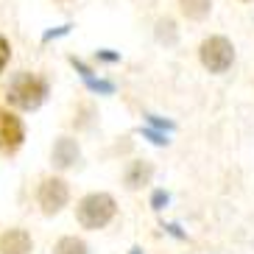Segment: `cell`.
<instances>
[{
	"instance_id": "52a82bcc",
	"label": "cell",
	"mask_w": 254,
	"mask_h": 254,
	"mask_svg": "<svg viewBox=\"0 0 254 254\" xmlns=\"http://www.w3.org/2000/svg\"><path fill=\"white\" fill-rule=\"evenodd\" d=\"M75 159H78V142L70 140V137H59L56 145H53V165L64 171V168H70Z\"/></svg>"
},
{
	"instance_id": "8992f818",
	"label": "cell",
	"mask_w": 254,
	"mask_h": 254,
	"mask_svg": "<svg viewBox=\"0 0 254 254\" xmlns=\"http://www.w3.org/2000/svg\"><path fill=\"white\" fill-rule=\"evenodd\" d=\"M34 240L25 229H6L0 235V254H31Z\"/></svg>"
},
{
	"instance_id": "6da1fadb",
	"label": "cell",
	"mask_w": 254,
	"mask_h": 254,
	"mask_svg": "<svg viewBox=\"0 0 254 254\" xmlns=\"http://www.w3.org/2000/svg\"><path fill=\"white\" fill-rule=\"evenodd\" d=\"M6 98H8V104L17 106V109L34 112L48 98V81L37 73H17L11 78V84H8Z\"/></svg>"
},
{
	"instance_id": "8fae6325",
	"label": "cell",
	"mask_w": 254,
	"mask_h": 254,
	"mask_svg": "<svg viewBox=\"0 0 254 254\" xmlns=\"http://www.w3.org/2000/svg\"><path fill=\"white\" fill-rule=\"evenodd\" d=\"M84 84H87L92 92H104V95H112V92H115V84L112 81H95L92 75H84Z\"/></svg>"
},
{
	"instance_id": "5b68a950",
	"label": "cell",
	"mask_w": 254,
	"mask_h": 254,
	"mask_svg": "<svg viewBox=\"0 0 254 254\" xmlns=\"http://www.w3.org/2000/svg\"><path fill=\"white\" fill-rule=\"evenodd\" d=\"M67 198H70L67 182L56 179V176L45 179L42 185H39V190H37V204L42 207V212H45V215H56V212L67 204Z\"/></svg>"
},
{
	"instance_id": "3957f363",
	"label": "cell",
	"mask_w": 254,
	"mask_h": 254,
	"mask_svg": "<svg viewBox=\"0 0 254 254\" xmlns=\"http://www.w3.org/2000/svg\"><path fill=\"white\" fill-rule=\"evenodd\" d=\"M198 59L201 64L209 70V73H226L232 67V62H235V48L226 37H209L201 42L198 48Z\"/></svg>"
},
{
	"instance_id": "4fadbf2b",
	"label": "cell",
	"mask_w": 254,
	"mask_h": 254,
	"mask_svg": "<svg viewBox=\"0 0 254 254\" xmlns=\"http://www.w3.org/2000/svg\"><path fill=\"white\" fill-rule=\"evenodd\" d=\"M142 134L148 137L151 142H157V145H165V142H168V137H165V134H159V131H151V128H142Z\"/></svg>"
},
{
	"instance_id": "7c38bea8",
	"label": "cell",
	"mask_w": 254,
	"mask_h": 254,
	"mask_svg": "<svg viewBox=\"0 0 254 254\" xmlns=\"http://www.w3.org/2000/svg\"><path fill=\"white\" fill-rule=\"evenodd\" d=\"M8 59H11V45H8V39L0 34V73H3V67L8 64Z\"/></svg>"
},
{
	"instance_id": "ba28073f",
	"label": "cell",
	"mask_w": 254,
	"mask_h": 254,
	"mask_svg": "<svg viewBox=\"0 0 254 254\" xmlns=\"http://www.w3.org/2000/svg\"><path fill=\"white\" fill-rule=\"evenodd\" d=\"M179 8L187 20H204L212 8V0H179Z\"/></svg>"
},
{
	"instance_id": "7a4b0ae2",
	"label": "cell",
	"mask_w": 254,
	"mask_h": 254,
	"mask_svg": "<svg viewBox=\"0 0 254 254\" xmlns=\"http://www.w3.org/2000/svg\"><path fill=\"white\" fill-rule=\"evenodd\" d=\"M115 209H118V204L109 193H90L78 201L75 218H78V224L84 229H104L115 218Z\"/></svg>"
},
{
	"instance_id": "9c48e42d",
	"label": "cell",
	"mask_w": 254,
	"mask_h": 254,
	"mask_svg": "<svg viewBox=\"0 0 254 254\" xmlns=\"http://www.w3.org/2000/svg\"><path fill=\"white\" fill-rule=\"evenodd\" d=\"M151 173H154V171H151L148 162H131V165H128V171H126V185H128V187L148 185Z\"/></svg>"
},
{
	"instance_id": "e0dca14e",
	"label": "cell",
	"mask_w": 254,
	"mask_h": 254,
	"mask_svg": "<svg viewBox=\"0 0 254 254\" xmlns=\"http://www.w3.org/2000/svg\"><path fill=\"white\" fill-rule=\"evenodd\" d=\"M243 3H252V0H243Z\"/></svg>"
},
{
	"instance_id": "2e32d148",
	"label": "cell",
	"mask_w": 254,
	"mask_h": 254,
	"mask_svg": "<svg viewBox=\"0 0 254 254\" xmlns=\"http://www.w3.org/2000/svg\"><path fill=\"white\" fill-rule=\"evenodd\" d=\"M131 254H142V252H140V249H134V252H131Z\"/></svg>"
},
{
	"instance_id": "9a60e30c",
	"label": "cell",
	"mask_w": 254,
	"mask_h": 254,
	"mask_svg": "<svg viewBox=\"0 0 254 254\" xmlns=\"http://www.w3.org/2000/svg\"><path fill=\"white\" fill-rule=\"evenodd\" d=\"M148 123H151V126H159V128H173V123H168V120H159V118H154V115H148Z\"/></svg>"
},
{
	"instance_id": "30bf717a",
	"label": "cell",
	"mask_w": 254,
	"mask_h": 254,
	"mask_svg": "<svg viewBox=\"0 0 254 254\" xmlns=\"http://www.w3.org/2000/svg\"><path fill=\"white\" fill-rule=\"evenodd\" d=\"M53 254H87V243L78 238H62L53 249Z\"/></svg>"
},
{
	"instance_id": "5bb4252c",
	"label": "cell",
	"mask_w": 254,
	"mask_h": 254,
	"mask_svg": "<svg viewBox=\"0 0 254 254\" xmlns=\"http://www.w3.org/2000/svg\"><path fill=\"white\" fill-rule=\"evenodd\" d=\"M151 204H154V209H162V204H168V193L157 190V193H154V198H151Z\"/></svg>"
},
{
	"instance_id": "277c9868",
	"label": "cell",
	"mask_w": 254,
	"mask_h": 254,
	"mask_svg": "<svg viewBox=\"0 0 254 254\" xmlns=\"http://www.w3.org/2000/svg\"><path fill=\"white\" fill-rule=\"evenodd\" d=\"M25 140V126L11 109L0 106V154H17Z\"/></svg>"
}]
</instances>
